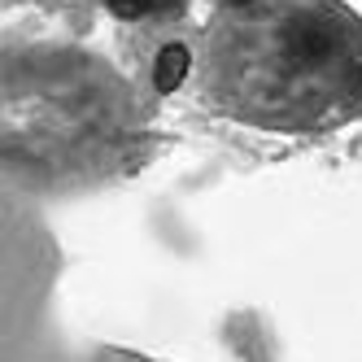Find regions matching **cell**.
<instances>
[{
	"label": "cell",
	"mask_w": 362,
	"mask_h": 362,
	"mask_svg": "<svg viewBox=\"0 0 362 362\" xmlns=\"http://www.w3.org/2000/svg\"><path fill=\"white\" fill-rule=\"evenodd\" d=\"M197 74L231 122L336 132L362 118V18L345 0H231L205 22Z\"/></svg>",
	"instance_id": "1"
},
{
	"label": "cell",
	"mask_w": 362,
	"mask_h": 362,
	"mask_svg": "<svg viewBox=\"0 0 362 362\" xmlns=\"http://www.w3.org/2000/svg\"><path fill=\"white\" fill-rule=\"evenodd\" d=\"M184 74H188V48L170 44L166 53L158 57V88L162 92H175L179 83H184Z\"/></svg>",
	"instance_id": "2"
},
{
	"label": "cell",
	"mask_w": 362,
	"mask_h": 362,
	"mask_svg": "<svg viewBox=\"0 0 362 362\" xmlns=\"http://www.w3.org/2000/svg\"><path fill=\"white\" fill-rule=\"evenodd\" d=\"M105 5L118 13V18H144L153 9V0H105Z\"/></svg>",
	"instance_id": "3"
}]
</instances>
